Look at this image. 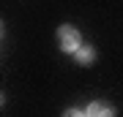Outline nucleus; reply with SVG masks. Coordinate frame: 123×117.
<instances>
[{"label": "nucleus", "instance_id": "obj_2", "mask_svg": "<svg viewBox=\"0 0 123 117\" xmlns=\"http://www.w3.org/2000/svg\"><path fill=\"white\" fill-rule=\"evenodd\" d=\"M74 57H77L79 65H90L93 60H96V52H93V46H79L74 52Z\"/></svg>", "mask_w": 123, "mask_h": 117}, {"label": "nucleus", "instance_id": "obj_4", "mask_svg": "<svg viewBox=\"0 0 123 117\" xmlns=\"http://www.w3.org/2000/svg\"><path fill=\"white\" fill-rule=\"evenodd\" d=\"M63 117H88V114H85V112H79V109H68Z\"/></svg>", "mask_w": 123, "mask_h": 117}, {"label": "nucleus", "instance_id": "obj_3", "mask_svg": "<svg viewBox=\"0 0 123 117\" xmlns=\"http://www.w3.org/2000/svg\"><path fill=\"white\" fill-rule=\"evenodd\" d=\"M101 109H104L101 104H90V106H88V112H85V114H88V117H98V114H101Z\"/></svg>", "mask_w": 123, "mask_h": 117}, {"label": "nucleus", "instance_id": "obj_1", "mask_svg": "<svg viewBox=\"0 0 123 117\" xmlns=\"http://www.w3.org/2000/svg\"><path fill=\"white\" fill-rule=\"evenodd\" d=\"M57 41H60V49H63V52H77V49L82 46L79 30H74L71 25H63V27H57Z\"/></svg>", "mask_w": 123, "mask_h": 117}, {"label": "nucleus", "instance_id": "obj_5", "mask_svg": "<svg viewBox=\"0 0 123 117\" xmlns=\"http://www.w3.org/2000/svg\"><path fill=\"white\" fill-rule=\"evenodd\" d=\"M98 117H115V112H112L110 106H104V109H101V114H98Z\"/></svg>", "mask_w": 123, "mask_h": 117}]
</instances>
